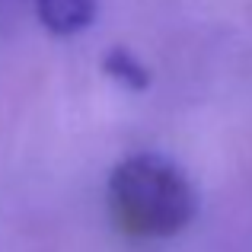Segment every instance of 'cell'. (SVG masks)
Instances as JSON below:
<instances>
[{"label":"cell","mask_w":252,"mask_h":252,"mask_svg":"<svg viewBox=\"0 0 252 252\" xmlns=\"http://www.w3.org/2000/svg\"><path fill=\"white\" fill-rule=\"evenodd\" d=\"M105 208L131 240H172L198 217V189L176 160L141 150L112 166Z\"/></svg>","instance_id":"1"},{"label":"cell","mask_w":252,"mask_h":252,"mask_svg":"<svg viewBox=\"0 0 252 252\" xmlns=\"http://www.w3.org/2000/svg\"><path fill=\"white\" fill-rule=\"evenodd\" d=\"M99 0H35V16L45 32L58 38H70L90 29L96 19Z\"/></svg>","instance_id":"2"},{"label":"cell","mask_w":252,"mask_h":252,"mask_svg":"<svg viewBox=\"0 0 252 252\" xmlns=\"http://www.w3.org/2000/svg\"><path fill=\"white\" fill-rule=\"evenodd\" d=\"M99 67H102V74L109 77V80H115L118 86H125V90H131V93H144V90H150V83H154L150 67L134 55V51L125 48V45H112V48L102 55Z\"/></svg>","instance_id":"3"}]
</instances>
